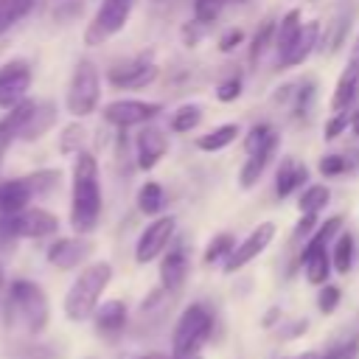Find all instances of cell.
Masks as SVG:
<instances>
[{
	"label": "cell",
	"mask_w": 359,
	"mask_h": 359,
	"mask_svg": "<svg viewBox=\"0 0 359 359\" xmlns=\"http://www.w3.org/2000/svg\"><path fill=\"white\" fill-rule=\"evenodd\" d=\"M238 95H241V79H238V76H233V79L222 81V84H219V90H216V98H219V101H224V104H227V101H236Z\"/></svg>",
	"instance_id": "43"
},
{
	"label": "cell",
	"mask_w": 359,
	"mask_h": 359,
	"mask_svg": "<svg viewBox=\"0 0 359 359\" xmlns=\"http://www.w3.org/2000/svg\"><path fill=\"white\" fill-rule=\"evenodd\" d=\"M272 238H275V224H272V222H261L241 244H236V250H233L230 258L224 261V272H236V269H241L244 264H250L252 258H258V255L272 244Z\"/></svg>",
	"instance_id": "11"
},
{
	"label": "cell",
	"mask_w": 359,
	"mask_h": 359,
	"mask_svg": "<svg viewBox=\"0 0 359 359\" xmlns=\"http://www.w3.org/2000/svg\"><path fill=\"white\" fill-rule=\"evenodd\" d=\"M163 107L157 101H137V98H118L112 104L104 107V118L107 123L118 126V129H126V126H137V123H146L151 121Z\"/></svg>",
	"instance_id": "9"
},
{
	"label": "cell",
	"mask_w": 359,
	"mask_h": 359,
	"mask_svg": "<svg viewBox=\"0 0 359 359\" xmlns=\"http://www.w3.org/2000/svg\"><path fill=\"white\" fill-rule=\"evenodd\" d=\"M342 233V216H331V219H325L311 236H309V241L311 244H320V247H328V241L334 238V236H339Z\"/></svg>",
	"instance_id": "37"
},
{
	"label": "cell",
	"mask_w": 359,
	"mask_h": 359,
	"mask_svg": "<svg viewBox=\"0 0 359 359\" xmlns=\"http://www.w3.org/2000/svg\"><path fill=\"white\" fill-rule=\"evenodd\" d=\"M353 112L356 109H342V112H334L328 121H325V129H323V137L325 140H337L348 126H351V121H353Z\"/></svg>",
	"instance_id": "36"
},
{
	"label": "cell",
	"mask_w": 359,
	"mask_h": 359,
	"mask_svg": "<svg viewBox=\"0 0 359 359\" xmlns=\"http://www.w3.org/2000/svg\"><path fill=\"white\" fill-rule=\"evenodd\" d=\"M230 0H194V20H199V22H213L219 14H222V8L227 6Z\"/></svg>",
	"instance_id": "38"
},
{
	"label": "cell",
	"mask_w": 359,
	"mask_h": 359,
	"mask_svg": "<svg viewBox=\"0 0 359 359\" xmlns=\"http://www.w3.org/2000/svg\"><path fill=\"white\" fill-rule=\"evenodd\" d=\"M300 264H303V275H306L309 283L325 286V280H328V275H331V266H334L325 247L306 241V247H303V252H300Z\"/></svg>",
	"instance_id": "17"
},
{
	"label": "cell",
	"mask_w": 359,
	"mask_h": 359,
	"mask_svg": "<svg viewBox=\"0 0 359 359\" xmlns=\"http://www.w3.org/2000/svg\"><path fill=\"white\" fill-rule=\"evenodd\" d=\"M241 42H244V31H241V28H230V31H224V34L219 36V50H222V53H230V50H236Z\"/></svg>",
	"instance_id": "44"
},
{
	"label": "cell",
	"mask_w": 359,
	"mask_h": 359,
	"mask_svg": "<svg viewBox=\"0 0 359 359\" xmlns=\"http://www.w3.org/2000/svg\"><path fill=\"white\" fill-rule=\"evenodd\" d=\"M328 199H331V191L325 185H309L297 199V210L300 213H320L328 205Z\"/></svg>",
	"instance_id": "32"
},
{
	"label": "cell",
	"mask_w": 359,
	"mask_h": 359,
	"mask_svg": "<svg viewBox=\"0 0 359 359\" xmlns=\"http://www.w3.org/2000/svg\"><path fill=\"white\" fill-rule=\"evenodd\" d=\"M98 95H101V81H98V70L90 59H81L73 70V79L67 84V95H65V107L70 115L76 118H87L95 112L98 107Z\"/></svg>",
	"instance_id": "5"
},
{
	"label": "cell",
	"mask_w": 359,
	"mask_h": 359,
	"mask_svg": "<svg viewBox=\"0 0 359 359\" xmlns=\"http://www.w3.org/2000/svg\"><path fill=\"white\" fill-rule=\"evenodd\" d=\"M0 289H3V266H0Z\"/></svg>",
	"instance_id": "50"
},
{
	"label": "cell",
	"mask_w": 359,
	"mask_h": 359,
	"mask_svg": "<svg viewBox=\"0 0 359 359\" xmlns=\"http://www.w3.org/2000/svg\"><path fill=\"white\" fill-rule=\"evenodd\" d=\"M199 121H202V107H196V104H182V107L171 115V129H174V132H191Z\"/></svg>",
	"instance_id": "34"
},
{
	"label": "cell",
	"mask_w": 359,
	"mask_h": 359,
	"mask_svg": "<svg viewBox=\"0 0 359 359\" xmlns=\"http://www.w3.org/2000/svg\"><path fill=\"white\" fill-rule=\"evenodd\" d=\"M230 3H247V0H230Z\"/></svg>",
	"instance_id": "51"
},
{
	"label": "cell",
	"mask_w": 359,
	"mask_h": 359,
	"mask_svg": "<svg viewBox=\"0 0 359 359\" xmlns=\"http://www.w3.org/2000/svg\"><path fill=\"white\" fill-rule=\"evenodd\" d=\"M132 6H135V0H104L101 8L95 11L93 22L84 31V42L90 48H95V45L107 42L109 36H115L126 25V20L132 14Z\"/></svg>",
	"instance_id": "6"
},
{
	"label": "cell",
	"mask_w": 359,
	"mask_h": 359,
	"mask_svg": "<svg viewBox=\"0 0 359 359\" xmlns=\"http://www.w3.org/2000/svg\"><path fill=\"white\" fill-rule=\"evenodd\" d=\"M101 216V185H98V163L90 151H79L73 163V194H70V227L76 236H87L95 230Z\"/></svg>",
	"instance_id": "1"
},
{
	"label": "cell",
	"mask_w": 359,
	"mask_h": 359,
	"mask_svg": "<svg viewBox=\"0 0 359 359\" xmlns=\"http://www.w3.org/2000/svg\"><path fill=\"white\" fill-rule=\"evenodd\" d=\"M56 104L53 101H39L36 107H34V112H31V118L25 121V126H22V132H20V140H25V143H31V140H39L53 123H56Z\"/></svg>",
	"instance_id": "23"
},
{
	"label": "cell",
	"mask_w": 359,
	"mask_h": 359,
	"mask_svg": "<svg viewBox=\"0 0 359 359\" xmlns=\"http://www.w3.org/2000/svg\"><path fill=\"white\" fill-rule=\"evenodd\" d=\"M135 149H137V165L143 171L154 168L160 163V157L168 151V137L163 135V129L157 126H146L137 132V140H135Z\"/></svg>",
	"instance_id": "14"
},
{
	"label": "cell",
	"mask_w": 359,
	"mask_h": 359,
	"mask_svg": "<svg viewBox=\"0 0 359 359\" xmlns=\"http://www.w3.org/2000/svg\"><path fill=\"white\" fill-rule=\"evenodd\" d=\"M233 250H236V238H233L230 233H219V236H213L210 244L205 247L202 261H205V264H216V261H222V258L227 261Z\"/></svg>",
	"instance_id": "33"
},
{
	"label": "cell",
	"mask_w": 359,
	"mask_h": 359,
	"mask_svg": "<svg viewBox=\"0 0 359 359\" xmlns=\"http://www.w3.org/2000/svg\"><path fill=\"white\" fill-rule=\"evenodd\" d=\"M306 180H309V168L303 163H297L294 157H283L280 165H278V174H275V194L280 199H286L289 194L303 188Z\"/></svg>",
	"instance_id": "20"
},
{
	"label": "cell",
	"mask_w": 359,
	"mask_h": 359,
	"mask_svg": "<svg viewBox=\"0 0 359 359\" xmlns=\"http://www.w3.org/2000/svg\"><path fill=\"white\" fill-rule=\"evenodd\" d=\"M123 359H174V353H160V351H149V353H135V356H123Z\"/></svg>",
	"instance_id": "48"
},
{
	"label": "cell",
	"mask_w": 359,
	"mask_h": 359,
	"mask_svg": "<svg viewBox=\"0 0 359 359\" xmlns=\"http://www.w3.org/2000/svg\"><path fill=\"white\" fill-rule=\"evenodd\" d=\"M84 137H87V132H84L81 123L65 126V132H62V137H59V151H62V154H79V151H84V149H81Z\"/></svg>",
	"instance_id": "35"
},
{
	"label": "cell",
	"mask_w": 359,
	"mask_h": 359,
	"mask_svg": "<svg viewBox=\"0 0 359 359\" xmlns=\"http://www.w3.org/2000/svg\"><path fill=\"white\" fill-rule=\"evenodd\" d=\"M348 28H351V20L339 11L337 17H334V22H331V34H328V50L334 53L342 42H345V34H348Z\"/></svg>",
	"instance_id": "39"
},
{
	"label": "cell",
	"mask_w": 359,
	"mask_h": 359,
	"mask_svg": "<svg viewBox=\"0 0 359 359\" xmlns=\"http://www.w3.org/2000/svg\"><path fill=\"white\" fill-rule=\"evenodd\" d=\"M93 252V241L84 236H73V238H56L48 247V261L56 269H76L79 264H84Z\"/></svg>",
	"instance_id": "12"
},
{
	"label": "cell",
	"mask_w": 359,
	"mask_h": 359,
	"mask_svg": "<svg viewBox=\"0 0 359 359\" xmlns=\"http://www.w3.org/2000/svg\"><path fill=\"white\" fill-rule=\"evenodd\" d=\"M275 31H278V22H275L272 17H266V20L261 22V28L255 31L252 45H250V65H252V67H258V62H261V56L266 53V48L275 45Z\"/></svg>",
	"instance_id": "28"
},
{
	"label": "cell",
	"mask_w": 359,
	"mask_h": 359,
	"mask_svg": "<svg viewBox=\"0 0 359 359\" xmlns=\"http://www.w3.org/2000/svg\"><path fill=\"white\" fill-rule=\"evenodd\" d=\"M311 98H314V84H311V81H306V87H300V90H297V104H294V112H297V115H306V109H309Z\"/></svg>",
	"instance_id": "46"
},
{
	"label": "cell",
	"mask_w": 359,
	"mask_h": 359,
	"mask_svg": "<svg viewBox=\"0 0 359 359\" xmlns=\"http://www.w3.org/2000/svg\"><path fill=\"white\" fill-rule=\"evenodd\" d=\"M359 101V65L348 62V67L342 70L337 90L331 95V109L342 112V109H353V104Z\"/></svg>",
	"instance_id": "21"
},
{
	"label": "cell",
	"mask_w": 359,
	"mask_h": 359,
	"mask_svg": "<svg viewBox=\"0 0 359 359\" xmlns=\"http://www.w3.org/2000/svg\"><path fill=\"white\" fill-rule=\"evenodd\" d=\"M36 0H0V34L34 11Z\"/></svg>",
	"instance_id": "29"
},
{
	"label": "cell",
	"mask_w": 359,
	"mask_h": 359,
	"mask_svg": "<svg viewBox=\"0 0 359 359\" xmlns=\"http://www.w3.org/2000/svg\"><path fill=\"white\" fill-rule=\"evenodd\" d=\"M20 238L14 213H0V247H11Z\"/></svg>",
	"instance_id": "42"
},
{
	"label": "cell",
	"mask_w": 359,
	"mask_h": 359,
	"mask_svg": "<svg viewBox=\"0 0 359 359\" xmlns=\"http://www.w3.org/2000/svg\"><path fill=\"white\" fill-rule=\"evenodd\" d=\"M202 36H205V22H199V20L185 22V28H182V39H185V45H188V48L199 45V39H202Z\"/></svg>",
	"instance_id": "45"
},
{
	"label": "cell",
	"mask_w": 359,
	"mask_h": 359,
	"mask_svg": "<svg viewBox=\"0 0 359 359\" xmlns=\"http://www.w3.org/2000/svg\"><path fill=\"white\" fill-rule=\"evenodd\" d=\"M314 224H317V213H300V222H297V227H294V238L311 236V233H314Z\"/></svg>",
	"instance_id": "47"
},
{
	"label": "cell",
	"mask_w": 359,
	"mask_h": 359,
	"mask_svg": "<svg viewBox=\"0 0 359 359\" xmlns=\"http://www.w3.org/2000/svg\"><path fill=\"white\" fill-rule=\"evenodd\" d=\"M266 149H278V132L269 123H255L244 135V151L258 154V151H266Z\"/></svg>",
	"instance_id": "25"
},
{
	"label": "cell",
	"mask_w": 359,
	"mask_h": 359,
	"mask_svg": "<svg viewBox=\"0 0 359 359\" xmlns=\"http://www.w3.org/2000/svg\"><path fill=\"white\" fill-rule=\"evenodd\" d=\"M34 107H36V101H20L17 107H11L8 112H6V118L0 121V163H3V154H6V149L11 146V140L14 137H20V132H22V126H25V121L31 118V112H34Z\"/></svg>",
	"instance_id": "19"
},
{
	"label": "cell",
	"mask_w": 359,
	"mask_h": 359,
	"mask_svg": "<svg viewBox=\"0 0 359 359\" xmlns=\"http://www.w3.org/2000/svg\"><path fill=\"white\" fill-rule=\"evenodd\" d=\"M339 297H342L339 286L325 283V286H320V294H317V309H320L323 314H331V311L339 306Z\"/></svg>",
	"instance_id": "41"
},
{
	"label": "cell",
	"mask_w": 359,
	"mask_h": 359,
	"mask_svg": "<svg viewBox=\"0 0 359 359\" xmlns=\"http://www.w3.org/2000/svg\"><path fill=\"white\" fill-rule=\"evenodd\" d=\"M112 280V266L107 261H95L87 264L79 278L70 283L67 294H65V314L73 323H81L87 317H93V311L98 309V300L104 294V289Z\"/></svg>",
	"instance_id": "3"
},
{
	"label": "cell",
	"mask_w": 359,
	"mask_h": 359,
	"mask_svg": "<svg viewBox=\"0 0 359 359\" xmlns=\"http://www.w3.org/2000/svg\"><path fill=\"white\" fill-rule=\"evenodd\" d=\"M154 3H163V0H154Z\"/></svg>",
	"instance_id": "52"
},
{
	"label": "cell",
	"mask_w": 359,
	"mask_h": 359,
	"mask_svg": "<svg viewBox=\"0 0 359 359\" xmlns=\"http://www.w3.org/2000/svg\"><path fill=\"white\" fill-rule=\"evenodd\" d=\"M50 317L48 309V297L42 292V286H36L34 280L17 278L11 280L8 292H6V303H3V320L8 328H22L28 334H39L45 331Z\"/></svg>",
	"instance_id": "2"
},
{
	"label": "cell",
	"mask_w": 359,
	"mask_h": 359,
	"mask_svg": "<svg viewBox=\"0 0 359 359\" xmlns=\"http://www.w3.org/2000/svg\"><path fill=\"white\" fill-rule=\"evenodd\" d=\"M351 129H353V135H359V109L353 112V121H351Z\"/></svg>",
	"instance_id": "49"
},
{
	"label": "cell",
	"mask_w": 359,
	"mask_h": 359,
	"mask_svg": "<svg viewBox=\"0 0 359 359\" xmlns=\"http://www.w3.org/2000/svg\"><path fill=\"white\" fill-rule=\"evenodd\" d=\"M93 323H95V334L98 337L115 339L126 328V306L121 300H107L93 311Z\"/></svg>",
	"instance_id": "15"
},
{
	"label": "cell",
	"mask_w": 359,
	"mask_h": 359,
	"mask_svg": "<svg viewBox=\"0 0 359 359\" xmlns=\"http://www.w3.org/2000/svg\"><path fill=\"white\" fill-rule=\"evenodd\" d=\"M236 137H238V123H222V126L210 129L208 135H202V137L196 140V146H199L202 151H219V149L230 146Z\"/></svg>",
	"instance_id": "26"
},
{
	"label": "cell",
	"mask_w": 359,
	"mask_h": 359,
	"mask_svg": "<svg viewBox=\"0 0 359 359\" xmlns=\"http://www.w3.org/2000/svg\"><path fill=\"white\" fill-rule=\"evenodd\" d=\"M185 278H188V255H185V250L177 244V247H171V250L163 255V261H160V283H163L165 292L177 294V292L182 289Z\"/></svg>",
	"instance_id": "16"
},
{
	"label": "cell",
	"mask_w": 359,
	"mask_h": 359,
	"mask_svg": "<svg viewBox=\"0 0 359 359\" xmlns=\"http://www.w3.org/2000/svg\"><path fill=\"white\" fill-rule=\"evenodd\" d=\"M320 174L328 180V177H339V174H345L351 165H348V160L342 157V154H325L323 160H320Z\"/></svg>",
	"instance_id": "40"
},
{
	"label": "cell",
	"mask_w": 359,
	"mask_h": 359,
	"mask_svg": "<svg viewBox=\"0 0 359 359\" xmlns=\"http://www.w3.org/2000/svg\"><path fill=\"white\" fill-rule=\"evenodd\" d=\"M320 45V22L317 20H311V22H303V31H300V36H297V42L292 45V50L278 62L280 67H297V65H303L309 56H311V50Z\"/></svg>",
	"instance_id": "22"
},
{
	"label": "cell",
	"mask_w": 359,
	"mask_h": 359,
	"mask_svg": "<svg viewBox=\"0 0 359 359\" xmlns=\"http://www.w3.org/2000/svg\"><path fill=\"white\" fill-rule=\"evenodd\" d=\"M14 222H17L20 238H45L59 230V219L45 208H25L14 213Z\"/></svg>",
	"instance_id": "13"
},
{
	"label": "cell",
	"mask_w": 359,
	"mask_h": 359,
	"mask_svg": "<svg viewBox=\"0 0 359 359\" xmlns=\"http://www.w3.org/2000/svg\"><path fill=\"white\" fill-rule=\"evenodd\" d=\"M165 205V196H163V188L157 182H143L140 191H137V208L140 213L146 216H157Z\"/></svg>",
	"instance_id": "30"
},
{
	"label": "cell",
	"mask_w": 359,
	"mask_h": 359,
	"mask_svg": "<svg viewBox=\"0 0 359 359\" xmlns=\"http://www.w3.org/2000/svg\"><path fill=\"white\" fill-rule=\"evenodd\" d=\"M174 227H177V219H174V216H160V219H154L151 224H146V230L140 233L137 247H135V261H137V264L154 261V258L171 244Z\"/></svg>",
	"instance_id": "10"
},
{
	"label": "cell",
	"mask_w": 359,
	"mask_h": 359,
	"mask_svg": "<svg viewBox=\"0 0 359 359\" xmlns=\"http://www.w3.org/2000/svg\"><path fill=\"white\" fill-rule=\"evenodd\" d=\"M157 73H160V67L154 65L151 56H135L123 65H115L107 79L118 90H140V87L151 84L157 79Z\"/></svg>",
	"instance_id": "8"
},
{
	"label": "cell",
	"mask_w": 359,
	"mask_h": 359,
	"mask_svg": "<svg viewBox=\"0 0 359 359\" xmlns=\"http://www.w3.org/2000/svg\"><path fill=\"white\" fill-rule=\"evenodd\" d=\"M36 199L31 177H17L0 182V213H20L28 208V202Z\"/></svg>",
	"instance_id": "18"
},
{
	"label": "cell",
	"mask_w": 359,
	"mask_h": 359,
	"mask_svg": "<svg viewBox=\"0 0 359 359\" xmlns=\"http://www.w3.org/2000/svg\"><path fill=\"white\" fill-rule=\"evenodd\" d=\"M31 87V65L25 59H11L0 67V109H11L25 101Z\"/></svg>",
	"instance_id": "7"
},
{
	"label": "cell",
	"mask_w": 359,
	"mask_h": 359,
	"mask_svg": "<svg viewBox=\"0 0 359 359\" xmlns=\"http://www.w3.org/2000/svg\"><path fill=\"white\" fill-rule=\"evenodd\" d=\"M210 331H213V314H210V309L202 306V303H191L180 314V320L174 325V337H171V353H174V359L196 356L199 348L208 342Z\"/></svg>",
	"instance_id": "4"
},
{
	"label": "cell",
	"mask_w": 359,
	"mask_h": 359,
	"mask_svg": "<svg viewBox=\"0 0 359 359\" xmlns=\"http://www.w3.org/2000/svg\"><path fill=\"white\" fill-rule=\"evenodd\" d=\"M300 31H303L300 11H297V8L286 11V14L280 17V22H278V31H275V50H278V62L292 50V45L297 42Z\"/></svg>",
	"instance_id": "24"
},
{
	"label": "cell",
	"mask_w": 359,
	"mask_h": 359,
	"mask_svg": "<svg viewBox=\"0 0 359 359\" xmlns=\"http://www.w3.org/2000/svg\"><path fill=\"white\" fill-rule=\"evenodd\" d=\"M272 154H275V149H266V151H258V154H247V163L241 165V174H238L241 188H252V185L261 180V174H264V168L269 165Z\"/></svg>",
	"instance_id": "27"
},
{
	"label": "cell",
	"mask_w": 359,
	"mask_h": 359,
	"mask_svg": "<svg viewBox=\"0 0 359 359\" xmlns=\"http://www.w3.org/2000/svg\"><path fill=\"white\" fill-rule=\"evenodd\" d=\"M331 264L339 275H348L351 266H353V236L351 233H339L337 236V244H334V252H331Z\"/></svg>",
	"instance_id": "31"
}]
</instances>
